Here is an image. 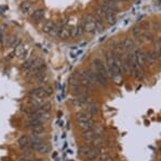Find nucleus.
I'll use <instances>...</instances> for the list:
<instances>
[{"label": "nucleus", "mask_w": 161, "mask_h": 161, "mask_svg": "<svg viewBox=\"0 0 161 161\" xmlns=\"http://www.w3.org/2000/svg\"><path fill=\"white\" fill-rule=\"evenodd\" d=\"M35 59H36V57H33V58L27 59V60L23 64V66H22V67L24 68V69H26V70H30V69L33 67V65H34V62H35Z\"/></svg>", "instance_id": "obj_32"}, {"label": "nucleus", "mask_w": 161, "mask_h": 161, "mask_svg": "<svg viewBox=\"0 0 161 161\" xmlns=\"http://www.w3.org/2000/svg\"><path fill=\"white\" fill-rule=\"evenodd\" d=\"M34 150H36L37 152L41 153V155H46V153H48V151H49V146L47 145L46 143L42 141V143H40V144L35 147Z\"/></svg>", "instance_id": "obj_20"}, {"label": "nucleus", "mask_w": 161, "mask_h": 161, "mask_svg": "<svg viewBox=\"0 0 161 161\" xmlns=\"http://www.w3.org/2000/svg\"><path fill=\"white\" fill-rule=\"evenodd\" d=\"M44 14H45V11H44V9H36V10H33L31 16H32V19H33V21H35V22H40L41 20H43Z\"/></svg>", "instance_id": "obj_17"}, {"label": "nucleus", "mask_w": 161, "mask_h": 161, "mask_svg": "<svg viewBox=\"0 0 161 161\" xmlns=\"http://www.w3.org/2000/svg\"><path fill=\"white\" fill-rule=\"evenodd\" d=\"M122 45H123L124 51H130L134 47V41L130 37H126L124 41H123V43H122Z\"/></svg>", "instance_id": "obj_27"}, {"label": "nucleus", "mask_w": 161, "mask_h": 161, "mask_svg": "<svg viewBox=\"0 0 161 161\" xmlns=\"http://www.w3.org/2000/svg\"><path fill=\"white\" fill-rule=\"evenodd\" d=\"M159 58H160V55H158L155 49L146 53V64H148L150 66H153L157 62V59H159Z\"/></svg>", "instance_id": "obj_10"}, {"label": "nucleus", "mask_w": 161, "mask_h": 161, "mask_svg": "<svg viewBox=\"0 0 161 161\" xmlns=\"http://www.w3.org/2000/svg\"><path fill=\"white\" fill-rule=\"evenodd\" d=\"M106 145H108V137L102 134V135L97 136V137L94 138L93 140H92V145L91 146L94 147V148H99V149H101L102 147H104V146H106Z\"/></svg>", "instance_id": "obj_8"}, {"label": "nucleus", "mask_w": 161, "mask_h": 161, "mask_svg": "<svg viewBox=\"0 0 161 161\" xmlns=\"http://www.w3.org/2000/svg\"><path fill=\"white\" fill-rule=\"evenodd\" d=\"M60 27H62V23H55L54 26L52 27V30L48 32L49 36L56 38V37L58 36V33H59V31H60Z\"/></svg>", "instance_id": "obj_25"}, {"label": "nucleus", "mask_w": 161, "mask_h": 161, "mask_svg": "<svg viewBox=\"0 0 161 161\" xmlns=\"http://www.w3.org/2000/svg\"><path fill=\"white\" fill-rule=\"evenodd\" d=\"M99 105L97 103H94V102H91V103H89L88 105V112L90 113L91 115H93V114H98L99 113Z\"/></svg>", "instance_id": "obj_29"}, {"label": "nucleus", "mask_w": 161, "mask_h": 161, "mask_svg": "<svg viewBox=\"0 0 161 161\" xmlns=\"http://www.w3.org/2000/svg\"><path fill=\"white\" fill-rule=\"evenodd\" d=\"M29 160H30V159H29V158H26V157H25V158H21V159H20L19 161H29Z\"/></svg>", "instance_id": "obj_39"}, {"label": "nucleus", "mask_w": 161, "mask_h": 161, "mask_svg": "<svg viewBox=\"0 0 161 161\" xmlns=\"http://www.w3.org/2000/svg\"><path fill=\"white\" fill-rule=\"evenodd\" d=\"M20 9L23 14H32V12H33V5H32L31 2L24 0L23 2H21Z\"/></svg>", "instance_id": "obj_14"}, {"label": "nucleus", "mask_w": 161, "mask_h": 161, "mask_svg": "<svg viewBox=\"0 0 161 161\" xmlns=\"http://www.w3.org/2000/svg\"><path fill=\"white\" fill-rule=\"evenodd\" d=\"M69 36H70V27H69V25H62L57 37L60 38V40H66Z\"/></svg>", "instance_id": "obj_16"}, {"label": "nucleus", "mask_w": 161, "mask_h": 161, "mask_svg": "<svg viewBox=\"0 0 161 161\" xmlns=\"http://www.w3.org/2000/svg\"><path fill=\"white\" fill-rule=\"evenodd\" d=\"M26 1H29V2H31V3H35L37 0H26Z\"/></svg>", "instance_id": "obj_40"}, {"label": "nucleus", "mask_w": 161, "mask_h": 161, "mask_svg": "<svg viewBox=\"0 0 161 161\" xmlns=\"http://www.w3.org/2000/svg\"><path fill=\"white\" fill-rule=\"evenodd\" d=\"M143 36H144L146 42H149V43H150V42L153 41V35L151 34L150 32H144V33H143Z\"/></svg>", "instance_id": "obj_36"}, {"label": "nucleus", "mask_w": 161, "mask_h": 161, "mask_svg": "<svg viewBox=\"0 0 161 161\" xmlns=\"http://www.w3.org/2000/svg\"><path fill=\"white\" fill-rule=\"evenodd\" d=\"M54 24H55V22L53 20H46L43 23V25H42V31L45 32V33H48V32L52 30Z\"/></svg>", "instance_id": "obj_28"}, {"label": "nucleus", "mask_w": 161, "mask_h": 161, "mask_svg": "<svg viewBox=\"0 0 161 161\" xmlns=\"http://www.w3.org/2000/svg\"><path fill=\"white\" fill-rule=\"evenodd\" d=\"M112 46H113V53H115V54L121 55L122 53L124 52V48H123V45H122V42H117V41L112 42Z\"/></svg>", "instance_id": "obj_26"}, {"label": "nucleus", "mask_w": 161, "mask_h": 161, "mask_svg": "<svg viewBox=\"0 0 161 161\" xmlns=\"http://www.w3.org/2000/svg\"><path fill=\"white\" fill-rule=\"evenodd\" d=\"M103 134V128L101 126H98L97 128H91V129L88 130H83L82 133V139L84 141H92L99 135H102Z\"/></svg>", "instance_id": "obj_4"}, {"label": "nucleus", "mask_w": 161, "mask_h": 161, "mask_svg": "<svg viewBox=\"0 0 161 161\" xmlns=\"http://www.w3.org/2000/svg\"><path fill=\"white\" fill-rule=\"evenodd\" d=\"M46 99L38 98V97H35V95H30V105L36 108V109H42L46 104Z\"/></svg>", "instance_id": "obj_9"}, {"label": "nucleus", "mask_w": 161, "mask_h": 161, "mask_svg": "<svg viewBox=\"0 0 161 161\" xmlns=\"http://www.w3.org/2000/svg\"><path fill=\"white\" fill-rule=\"evenodd\" d=\"M5 40H7V34H5V27H0V44H5Z\"/></svg>", "instance_id": "obj_33"}, {"label": "nucleus", "mask_w": 161, "mask_h": 161, "mask_svg": "<svg viewBox=\"0 0 161 161\" xmlns=\"http://www.w3.org/2000/svg\"><path fill=\"white\" fill-rule=\"evenodd\" d=\"M101 155V150L99 148H92L90 152L88 153V156L86 157V161H95Z\"/></svg>", "instance_id": "obj_15"}, {"label": "nucleus", "mask_w": 161, "mask_h": 161, "mask_svg": "<svg viewBox=\"0 0 161 161\" xmlns=\"http://www.w3.org/2000/svg\"><path fill=\"white\" fill-rule=\"evenodd\" d=\"M159 27H160V23H159V22H158V23H157V22H153V23H152V29H153V30H159Z\"/></svg>", "instance_id": "obj_38"}, {"label": "nucleus", "mask_w": 161, "mask_h": 161, "mask_svg": "<svg viewBox=\"0 0 161 161\" xmlns=\"http://www.w3.org/2000/svg\"><path fill=\"white\" fill-rule=\"evenodd\" d=\"M27 117H32V119H36V120L41 121V122H46L51 119V112L43 109H36L32 114L27 115Z\"/></svg>", "instance_id": "obj_6"}, {"label": "nucleus", "mask_w": 161, "mask_h": 161, "mask_svg": "<svg viewBox=\"0 0 161 161\" xmlns=\"http://www.w3.org/2000/svg\"><path fill=\"white\" fill-rule=\"evenodd\" d=\"M132 73H134V76H135V78L137 79V80H141V79L144 78V76H145L143 68H141L140 66H138V65H135V66L133 67V71H132Z\"/></svg>", "instance_id": "obj_21"}, {"label": "nucleus", "mask_w": 161, "mask_h": 161, "mask_svg": "<svg viewBox=\"0 0 161 161\" xmlns=\"http://www.w3.org/2000/svg\"><path fill=\"white\" fill-rule=\"evenodd\" d=\"M84 33V30H83V26H82V22H80L79 24L77 25L73 26L70 29V36L76 38V37H81Z\"/></svg>", "instance_id": "obj_11"}, {"label": "nucleus", "mask_w": 161, "mask_h": 161, "mask_svg": "<svg viewBox=\"0 0 161 161\" xmlns=\"http://www.w3.org/2000/svg\"><path fill=\"white\" fill-rule=\"evenodd\" d=\"M73 104L76 106V108H82L83 105H84V102H83L82 100L80 99V98H76V99H73Z\"/></svg>", "instance_id": "obj_35"}, {"label": "nucleus", "mask_w": 161, "mask_h": 161, "mask_svg": "<svg viewBox=\"0 0 161 161\" xmlns=\"http://www.w3.org/2000/svg\"><path fill=\"white\" fill-rule=\"evenodd\" d=\"M120 1H122V2H127V1H129V0H120Z\"/></svg>", "instance_id": "obj_42"}, {"label": "nucleus", "mask_w": 161, "mask_h": 161, "mask_svg": "<svg viewBox=\"0 0 161 161\" xmlns=\"http://www.w3.org/2000/svg\"><path fill=\"white\" fill-rule=\"evenodd\" d=\"M78 125L82 130H88L93 128L95 126V122L93 121V119H91V120L86 121V122H80V123H78Z\"/></svg>", "instance_id": "obj_19"}, {"label": "nucleus", "mask_w": 161, "mask_h": 161, "mask_svg": "<svg viewBox=\"0 0 161 161\" xmlns=\"http://www.w3.org/2000/svg\"><path fill=\"white\" fill-rule=\"evenodd\" d=\"M133 33H134V35H135L136 37H140L141 27H134V30H133Z\"/></svg>", "instance_id": "obj_37"}, {"label": "nucleus", "mask_w": 161, "mask_h": 161, "mask_svg": "<svg viewBox=\"0 0 161 161\" xmlns=\"http://www.w3.org/2000/svg\"><path fill=\"white\" fill-rule=\"evenodd\" d=\"M93 147L91 145H83V146H81V147H79V150H78V152H79V155L81 157H83V158H86V157L88 156V153L90 152V150L92 149Z\"/></svg>", "instance_id": "obj_23"}, {"label": "nucleus", "mask_w": 161, "mask_h": 161, "mask_svg": "<svg viewBox=\"0 0 161 161\" xmlns=\"http://www.w3.org/2000/svg\"><path fill=\"white\" fill-rule=\"evenodd\" d=\"M91 71H97V73H102L103 76H105L106 78H110L109 73H108V69H106V66L100 58H95L92 60L91 62Z\"/></svg>", "instance_id": "obj_3"}, {"label": "nucleus", "mask_w": 161, "mask_h": 161, "mask_svg": "<svg viewBox=\"0 0 161 161\" xmlns=\"http://www.w3.org/2000/svg\"><path fill=\"white\" fill-rule=\"evenodd\" d=\"M82 26L84 32L89 34H97L95 23H94V14H86L82 20Z\"/></svg>", "instance_id": "obj_2"}, {"label": "nucleus", "mask_w": 161, "mask_h": 161, "mask_svg": "<svg viewBox=\"0 0 161 161\" xmlns=\"http://www.w3.org/2000/svg\"><path fill=\"white\" fill-rule=\"evenodd\" d=\"M106 3H108V7L109 9L113 13H116L120 11V3L116 1V0H106Z\"/></svg>", "instance_id": "obj_22"}, {"label": "nucleus", "mask_w": 161, "mask_h": 161, "mask_svg": "<svg viewBox=\"0 0 161 161\" xmlns=\"http://www.w3.org/2000/svg\"><path fill=\"white\" fill-rule=\"evenodd\" d=\"M29 161H41L40 159H30Z\"/></svg>", "instance_id": "obj_41"}, {"label": "nucleus", "mask_w": 161, "mask_h": 161, "mask_svg": "<svg viewBox=\"0 0 161 161\" xmlns=\"http://www.w3.org/2000/svg\"><path fill=\"white\" fill-rule=\"evenodd\" d=\"M105 20L108 22V24L110 25H113L116 23V16H115V13L113 12H108L106 14H105Z\"/></svg>", "instance_id": "obj_31"}, {"label": "nucleus", "mask_w": 161, "mask_h": 161, "mask_svg": "<svg viewBox=\"0 0 161 161\" xmlns=\"http://www.w3.org/2000/svg\"><path fill=\"white\" fill-rule=\"evenodd\" d=\"M69 84H70V87H71L73 93H75L77 97H79V94L83 91L82 86L80 84L78 78H76V77H70V78H69Z\"/></svg>", "instance_id": "obj_7"}, {"label": "nucleus", "mask_w": 161, "mask_h": 161, "mask_svg": "<svg viewBox=\"0 0 161 161\" xmlns=\"http://www.w3.org/2000/svg\"><path fill=\"white\" fill-rule=\"evenodd\" d=\"M94 16H98V18H99V19H101V20H103V19H105V12H104V11L101 9V8H99V7H98V8L95 9V14H94Z\"/></svg>", "instance_id": "obj_34"}, {"label": "nucleus", "mask_w": 161, "mask_h": 161, "mask_svg": "<svg viewBox=\"0 0 161 161\" xmlns=\"http://www.w3.org/2000/svg\"><path fill=\"white\" fill-rule=\"evenodd\" d=\"M134 53H135L137 65L143 68L146 65V52L145 51H143V49H137V51H135Z\"/></svg>", "instance_id": "obj_12"}, {"label": "nucleus", "mask_w": 161, "mask_h": 161, "mask_svg": "<svg viewBox=\"0 0 161 161\" xmlns=\"http://www.w3.org/2000/svg\"><path fill=\"white\" fill-rule=\"evenodd\" d=\"M94 23H95V29H97V33H101L104 30V24L102 20L99 19L98 16H94Z\"/></svg>", "instance_id": "obj_30"}, {"label": "nucleus", "mask_w": 161, "mask_h": 161, "mask_svg": "<svg viewBox=\"0 0 161 161\" xmlns=\"http://www.w3.org/2000/svg\"><path fill=\"white\" fill-rule=\"evenodd\" d=\"M78 80L80 84L84 87V88L89 89H94L95 87V79H94V76L92 71L90 69H86V70H81L80 73H78Z\"/></svg>", "instance_id": "obj_1"}, {"label": "nucleus", "mask_w": 161, "mask_h": 161, "mask_svg": "<svg viewBox=\"0 0 161 161\" xmlns=\"http://www.w3.org/2000/svg\"><path fill=\"white\" fill-rule=\"evenodd\" d=\"M52 94V89L45 87V86H41V87H37L35 89H32L30 91V95H35L38 98H43V99H46L49 95Z\"/></svg>", "instance_id": "obj_5"}, {"label": "nucleus", "mask_w": 161, "mask_h": 161, "mask_svg": "<svg viewBox=\"0 0 161 161\" xmlns=\"http://www.w3.org/2000/svg\"><path fill=\"white\" fill-rule=\"evenodd\" d=\"M19 147H20L22 150H32L31 149V147H30V138H29V136H25V135H23V136H21L20 138H19Z\"/></svg>", "instance_id": "obj_13"}, {"label": "nucleus", "mask_w": 161, "mask_h": 161, "mask_svg": "<svg viewBox=\"0 0 161 161\" xmlns=\"http://www.w3.org/2000/svg\"><path fill=\"white\" fill-rule=\"evenodd\" d=\"M76 119H77V122L80 123V122H86V121L91 120L92 116H91V114L89 113L88 111H81V112H79L78 114H77Z\"/></svg>", "instance_id": "obj_18"}, {"label": "nucleus", "mask_w": 161, "mask_h": 161, "mask_svg": "<svg viewBox=\"0 0 161 161\" xmlns=\"http://www.w3.org/2000/svg\"><path fill=\"white\" fill-rule=\"evenodd\" d=\"M104 161H113V160H112V159H110V158H109V159H106V160H104Z\"/></svg>", "instance_id": "obj_43"}, {"label": "nucleus", "mask_w": 161, "mask_h": 161, "mask_svg": "<svg viewBox=\"0 0 161 161\" xmlns=\"http://www.w3.org/2000/svg\"><path fill=\"white\" fill-rule=\"evenodd\" d=\"M21 41L18 38V36H16V35H11L10 37H9V40L7 38V44H8V46L9 47H16L20 45Z\"/></svg>", "instance_id": "obj_24"}]
</instances>
